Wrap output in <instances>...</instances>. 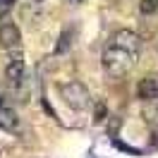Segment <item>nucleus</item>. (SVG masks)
I'll list each match as a JSON object with an SVG mask.
<instances>
[{
	"instance_id": "nucleus-1",
	"label": "nucleus",
	"mask_w": 158,
	"mask_h": 158,
	"mask_svg": "<svg viewBox=\"0 0 158 158\" xmlns=\"http://www.w3.org/2000/svg\"><path fill=\"white\" fill-rule=\"evenodd\" d=\"M137 58H139L137 53H129V50L118 48V46H113V43H110L108 48L103 50V69L108 72L110 77L122 79V77H127L129 72L134 69Z\"/></svg>"
},
{
	"instance_id": "nucleus-2",
	"label": "nucleus",
	"mask_w": 158,
	"mask_h": 158,
	"mask_svg": "<svg viewBox=\"0 0 158 158\" xmlns=\"http://www.w3.org/2000/svg\"><path fill=\"white\" fill-rule=\"evenodd\" d=\"M60 96H62V101H65L72 110H86V108H91V94H89V89H86L81 81H77V79L60 84Z\"/></svg>"
},
{
	"instance_id": "nucleus-3",
	"label": "nucleus",
	"mask_w": 158,
	"mask_h": 158,
	"mask_svg": "<svg viewBox=\"0 0 158 158\" xmlns=\"http://www.w3.org/2000/svg\"><path fill=\"white\" fill-rule=\"evenodd\" d=\"M5 77L12 86H22L27 79V60L24 53L19 50H10V55L5 58Z\"/></svg>"
},
{
	"instance_id": "nucleus-4",
	"label": "nucleus",
	"mask_w": 158,
	"mask_h": 158,
	"mask_svg": "<svg viewBox=\"0 0 158 158\" xmlns=\"http://www.w3.org/2000/svg\"><path fill=\"white\" fill-rule=\"evenodd\" d=\"M113 46H118V48H125L129 50V53H141V39H139L134 31H129V29H120L113 34V41H110Z\"/></svg>"
},
{
	"instance_id": "nucleus-5",
	"label": "nucleus",
	"mask_w": 158,
	"mask_h": 158,
	"mask_svg": "<svg viewBox=\"0 0 158 158\" xmlns=\"http://www.w3.org/2000/svg\"><path fill=\"white\" fill-rule=\"evenodd\" d=\"M19 43H22V34L15 24H10V22L0 24V46L2 48L5 50H19Z\"/></svg>"
},
{
	"instance_id": "nucleus-6",
	"label": "nucleus",
	"mask_w": 158,
	"mask_h": 158,
	"mask_svg": "<svg viewBox=\"0 0 158 158\" xmlns=\"http://www.w3.org/2000/svg\"><path fill=\"white\" fill-rule=\"evenodd\" d=\"M137 96L141 101H153L158 98V77H144L137 84Z\"/></svg>"
},
{
	"instance_id": "nucleus-7",
	"label": "nucleus",
	"mask_w": 158,
	"mask_h": 158,
	"mask_svg": "<svg viewBox=\"0 0 158 158\" xmlns=\"http://www.w3.org/2000/svg\"><path fill=\"white\" fill-rule=\"evenodd\" d=\"M0 127L5 132H19V118L12 108H0Z\"/></svg>"
},
{
	"instance_id": "nucleus-8",
	"label": "nucleus",
	"mask_w": 158,
	"mask_h": 158,
	"mask_svg": "<svg viewBox=\"0 0 158 158\" xmlns=\"http://www.w3.org/2000/svg\"><path fill=\"white\" fill-rule=\"evenodd\" d=\"M144 118H146L148 125L158 127V98H153V101H144Z\"/></svg>"
},
{
	"instance_id": "nucleus-9",
	"label": "nucleus",
	"mask_w": 158,
	"mask_h": 158,
	"mask_svg": "<svg viewBox=\"0 0 158 158\" xmlns=\"http://www.w3.org/2000/svg\"><path fill=\"white\" fill-rule=\"evenodd\" d=\"M141 12H144V15L158 12V0H141Z\"/></svg>"
},
{
	"instance_id": "nucleus-10",
	"label": "nucleus",
	"mask_w": 158,
	"mask_h": 158,
	"mask_svg": "<svg viewBox=\"0 0 158 158\" xmlns=\"http://www.w3.org/2000/svg\"><path fill=\"white\" fill-rule=\"evenodd\" d=\"M67 2H72V5H79V2H81V0H67Z\"/></svg>"
},
{
	"instance_id": "nucleus-11",
	"label": "nucleus",
	"mask_w": 158,
	"mask_h": 158,
	"mask_svg": "<svg viewBox=\"0 0 158 158\" xmlns=\"http://www.w3.org/2000/svg\"><path fill=\"white\" fill-rule=\"evenodd\" d=\"M34 2H43V0H34Z\"/></svg>"
}]
</instances>
